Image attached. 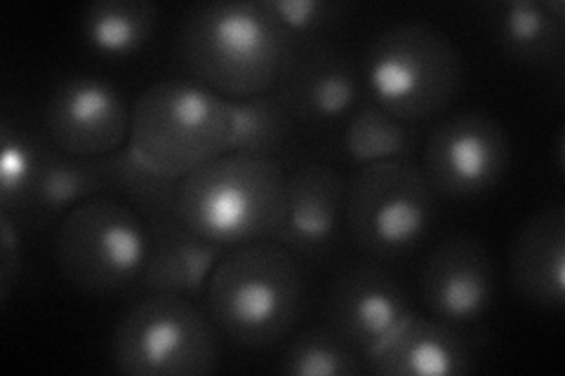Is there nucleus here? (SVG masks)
<instances>
[{
	"mask_svg": "<svg viewBox=\"0 0 565 376\" xmlns=\"http://www.w3.org/2000/svg\"><path fill=\"white\" fill-rule=\"evenodd\" d=\"M269 6L297 41L328 31L342 20L347 10L342 3H330V0H269Z\"/></svg>",
	"mask_w": 565,
	"mask_h": 376,
	"instance_id": "nucleus-26",
	"label": "nucleus"
},
{
	"mask_svg": "<svg viewBox=\"0 0 565 376\" xmlns=\"http://www.w3.org/2000/svg\"><path fill=\"white\" fill-rule=\"evenodd\" d=\"M22 271V249L20 233L10 214L0 212V299L8 301L12 288L20 280Z\"/></svg>",
	"mask_w": 565,
	"mask_h": 376,
	"instance_id": "nucleus-27",
	"label": "nucleus"
},
{
	"mask_svg": "<svg viewBox=\"0 0 565 376\" xmlns=\"http://www.w3.org/2000/svg\"><path fill=\"white\" fill-rule=\"evenodd\" d=\"M271 93L292 120L332 122L363 101V80L344 50L326 41H297Z\"/></svg>",
	"mask_w": 565,
	"mask_h": 376,
	"instance_id": "nucleus-13",
	"label": "nucleus"
},
{
	"mask_svg": "<svg viewBox=\"0 0 565 376\" xmlns=\"http://www.w3.org/2000/svg\"><path fill=\"white\" fill-rule=\"evenodd\" d=\"M436 201L417 160L363 165L347 182L344 228L365 255L403 257L429 236Z\"/></svg>",
	"mask_w": 565,
	"mask_h": 376,
	"instance_id": "nucleus-8",
	"label": "nucleus"
},
{
	"mask_svg": "<svg viewBox=\"0 0 565 376\" xmlns=\"http://www.w3.org/2000/svg\"><path fill=\"white\" fill-rule=\"evenodd\" d=\"M365 369L380 376H465L473 372V351L457 327L413 311L365 355Z\"/></svg>",
	"mask_w": 565,
	"mask_h": 376,
	"instance_id": "nucleus-15",
	"label": "nucleus"
},
{
	"mask_svg": "<svg viewBox=\"0 0 565 376\" xmlns=\"http://www.w3.org/2000/svg\"><path fill=\"white\" fill-rule=\"evenodd\" d=\"M114 165V193L116 198L130 203L141 217L149 219L156 214L174 212L177 198V179L149 168L139 160L130 147L120 149L111 155Z\"/></svg>",
	"mask_w": 565,
	"mask_h": 376,
	"instance_id": "nucleus-25",
	"label": "nucleus"
},
{
	"mask_svg": "<svg viewBox=\"0 0 565 376\" xmlns=\"http://www.w3.org/2000/svg\"><path fill=\"white\" fill-rule=\"evenodd\" d=\"M114 193V165L109 158H78L52 147L43 139L39 176L29 212H43L60 219L64 214L97 195Z\"/></svg>",
	"mask_w": 565,
	"mask_h": 376,
	"instance_id": "nucleus-19",
	"label": "nucleus"
},
{
	"mask_svg": "<svg viewBox=\"0 0 565 376\" xmlns=\"http://www.w3.org/2000/svg\"><path fill=\"white\" fill-rule=\"evenodd\" d=\"M413 313L403 282L377 264H353L334 276L328 299V327L363 357Z\"/></svg>",
	"mask_w": 565,
	"mask_h": 376,
	"instance_id": "nucleus-12",
	"label": "nucleus"
},
{
	"mask_svg": "<svg viewBox=\"0 0 565 376\" xmlns=\"http://www.w3.org/2000/svg\"><path fill=\"white\" fill-rule=\"evenodd\" d=\"M109 357L126 376H205L220 365V332L196 299L149 292L116 322Z\"/></svg>",
	"mask_w": 565,
	"mask_h": 376,
	"instance_id": "nucleus-6",
	"label": "nucleus"
},
{
	"mask_svg": "<svg viewBox=\"0 0 565 376\" xmlns=\"http://www.w3.org/2000/svg\"><path fill=\"white\" fill-rule=\"evenodd\" d=\"M145 222L149 228V257L139 280L141 290L201 299L212 268L224 257L226 247L201 238L180 222L177 212L156 214Z\"/></svg>",
	"mask_w": 565,
	"mask_h": 376,
	"instance_id": "nucleus-17",
	"label": "nucleus"
},
{
	"mask_svg": "<svg viewBox=\"0 0 565 376\" xmlns=\"http://www.w3.org/2000/svg\"><path fill=\"white\" fill-rule=\"evenodd\" d=\"M342 147L359 168L384 160H415L419 135L411 122L386 114L373 99H363L347 120Z\"/></svg>",
	"mask_w": 565,
	"mask_h": 376,
	"instance_id": "nucleus-21",
	"label": "nucleus"
},
{
	"mask_svg": "<svg viewBox=\"0 0 565 376\" xmlns=\"http://www.w3.org/2000/svg\"><path fill=\"white\" fill-rule=\"evenodd\" d=\"M234 132V101L193 78H168L135 99L128 147L149 168L182 182L228 153Z\"/></svg>",
	"mask_w": 565,
	"mask_h": 376,
	"instance_id": "nucleus-4",
	"label": "nucleus"
},
{
	"mask_svg": "<svg viewBox=\"0 0 565 376\" xmlns=\"http://www.w3.org/2000/svg\"><path fill=\"white\" fill-rule=\"evenodd\" d=\"M288 174L276 158L224 153L177 186L174 212L201 238L226 249L274 240L286 217Z\"/></svg>",
	"mask_w": 565,
	"mask_h": 376,
	"instance_id": "nucleus-3",
	"label": "nucleus"
},
{
	"mask_svg": "<svg viewBox=\"0 0 565 376\" xmlns=\"http://www.w3.org/2000/svg\"><path fill=\"white\" fill-rule=\"evenodd\" d=\"M280 372L290 376H359L365 374V357L330 327L299 332L282 351Z\"/></svg>",
	"mask_w": 565,
	"mask_h": 376,
	"instance_id": "nucleus-23",
	"label": "nucleus"
},
{
	"mask_svg": "<svg viewBox=\"0 0 565 376\" xmlns=\"http://www.w3.org/2000/svg\"><path fill=\"white\" fill-rule=\"evenodd\" d=\"M494 41L504 55L523 66H561L565 55L563 0H509L494 10Z\"/></svg>",
	"mask_w": 565,
	"mask_h": 376,
	"instance_id": "nucleus-18",
	"label": "nucleus"
},
{
	"mask_svg": "<svg viewBox=\"0 0 565 376\" xmlns=\"http://www.w3.org/2000/svg\"><path fill=\"white\" fill-rule=\"evenodd\" d=\"M494 297L498 266L488 245L471 233H452L438 240L422 264V307L457 330L486 318Z\"/></svg>",
	"mask_w": 565,
	"mask_h": 376,
	"instance_id": "nucleus-11",
	"label": "nucleus"
},
{
	"mask_svg": "<svg viewBox=\"0 0 565 376\" xmlns=\"http://www.w3.org/2000/svg\"><path fill=\"white\" fill-rule=\"evenodd\" d=\"M465 80L462 52L429 22H398L370 41L363 85L380 109L403 122H427L455 104Z\"/></svg>",
	"mask_w": 565,
	"mask_h": 376,
	"instance_id": "nucleus-5",
	"label": "nucleus"
},
{
	"mask_svg": "<svg viewBox=\"0 0 565 376\" xmlns=\"http://www.w3.org/2000/svg\"><path fill=\"white\" fill-rule=\"evenodd\" d=\"M295 43L269 0H215L186 14L177 47L193 80L241 101L271 93Z\"/></svg>",
	"mask_w": 565,
	"mask_h": 376,
	"instance_id": "nucleus-1",
	"label": "nucleus"
},
{
	"mask_svg": "<svg viewBox=\"0 0 565 376\" xmlns=\"http://www.w3.org/2000/svg\"><path fill=\"white\" fill-rule=\"evenodd\" d=\"M347 179L330 165L309 163L288 176L286 217L274 243L299 259L323 257L344 228Z\"/></svg>",
	"mask_w": 565,
	"mask_h": 376,
	"instance_id": "nucleus-14",
	"label": "nucleus"
},
{
	"mask_svg": "<svg viewBox=\"0 0 565 376\" xmlns=\"http://www.w3.org/2000/svg\"><path fill=\"white\" fill-rule=\"evenodd\" d=\"M132 109L120 89L90 74L55 80L43 104L52 147L78 158H109L130 141Z\"/></svg>",
	"mask_w": 565,
	"mask_h": 376,
	"instance_id": "nucleus-10",
	"label": "nucleus"
},
{
	"mask_svg": "<svg viewBox=\"0 0 565 376\" xmlns=\"http://www.w3.org/2000/svg\"><path fill=\"white\" fill-rule=\"evenodd\" d=\"M509 273L516 294L535 309L565 303V207L550 205L527 217L509 247Z\"/></svg>",
	"mask_w": 565,
	"mask_h": 376,
	"instance_id": "nucleus-16",
	"label": "nucleus"
},
{
	"mask_svg": "<svg viewBox=\"0 0 565 376\" xmlns=\"http://www.w3.org/2000/svg\"><path fill=\"white\" fill-rule=\"evenodd\" d=\"M511 165V137L486 111L440 118L422 149V174L438 198H479L498 189Z\"/></svg>",
	"mask_w": 565,
	"mask_h": 376,
	"instance_id": "nucleus-9",
	"label": "nucleus"
},
{
	"mask_svg": "<svg viewBox=\"0 0 565 376\" xmlns=\"http://www.w3.org/2000/svg\"><path fill=\"white\" fill-rule=\"evenodd\" d=\"M43 139L14 128L10 122L0 125V212L12 219L29 212L31 195L39 176Z\"/></svg>",
	"mask_w": 565,
	"mask_h": 376,
	"instance_id": "nucleus-24",
	"label": "nucleus"
},
{
	"mask_svg": "<svg viewBox=\"0 0 565 376\" xmlns=\"http://www.w3.org/2000/svg\"><path fill=\"white\" fill-rule=\"evenodd\" d=\"M203 303L232 344L271 348L290 336L302 313V264L274 240L232 247L212 268Z\"/></svg>",
	"mask_w": 565,
	"mask_h": 376,
	"instance_id": "nucleus-2",
	"label": "nucleus"
},
{
	"mask_svg": "<svg viewBox=\"0 0 565 376\" xmlns=\"http://www.w3.org/2000/svg\"><path fill=\"white\" fill-rule=\"evenodd\" d=\"M147 257V222L116 195H97L71 207L55 230L60 273L85 294L111 297L130 290L145 276Z\"/></svg>",
	"mask_w": 565,
	"mask_h": 376,
	"instance_id": "nucleus-7",
	"label": "nucleus"
},
{
	"mask_svg": "<svg viewBox=\"0 0 565 376\" xmlns=\"http://www.w3.org/2000/svg\"><path fill=\"white\" fill-rule=\"evenodd\" d=\"M234 111L236 132L228 153L276 158L288 147L292 135V116L282 109L274 93L234 101Z\"/></svg>",
	"mask_w": 565,
	"mask_h": 376,
	"instance_id": "nucleus-22",
	"label": "nucleus"
},
{
	"mask_svg": "<svg viewBox=\"0 0 565 376\" xmlns=\"http://www.w3.org/2000/svg\"><path fill=\"white\" fill-rule=\"evenodd\" d=\"M158 22L161 10L149 0H95L81 17V35L97 55L122 60L153 41Z\"/></svg>",
	"mask_w": 565,
	"mask_h": 376,
	"instance_id": "nucleus-20",
	"label": "nucleus"
}]
</instances>
